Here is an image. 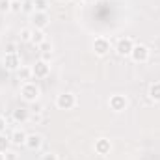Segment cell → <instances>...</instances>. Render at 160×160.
I'll use <instances>...</instances> for the list:
<instances>
[{"label": "cell", "instance_id": "obj_1", "mask_svg": "<svg viewBox=\"0 0 160 160\" xmlns=\"http://www.w3.org/2000/svg\"><path fill=\"white\" fill-rule=\"evenodd\" d=\"M39 95H41V88L34 82V80L21 84V97H22V101H26V102H36V101L39 99Z\"/></svg>", "mask_w": 160, "mask_h": 160}, {"label": "cell", "instance_id": "obj_2", "mask_svg": "<svg viewBox=\"0 0 160 160\" xmlns=\"http://www.w3.org/2000/svg\"><path fill=\"white\" fill-rule=\"evenodd\" d=\"M134 63H147L149 62V58H151V50H149V47L147 45H142V43H134V47H132V52H130V56H128Z\"/></svg>", "mask_w": 160, "mask_h": 160}, {"label": "cell", "instance_id": "obj_3", "mask_svg": "<svg viewBox=\"0 0 160 160\" xmlns=\"http://www.w3.org/2000/svg\"><path fill=\"white\" fill-rule=\"evenodd\" d=\"M77 106V95L71 91H63L56 97V108L58 110H73Z\"/></svg>", "mask_w": 160, "mask_h": 160}, {"label": "cell", "instance_id": "obj_4", "mask_svg": "<svg viewBox=\"0 0 160 160\" xmlns=\"http://www.w3.org/2000/svg\"><path fill=\"white\" fill-rule=\"evenodd\" d=\"M91 48H93V54H95V56L102 58V56H106V54L110 52L112 45H110V41L106 39V38L99 36V38H95V39H93V43H91Z\"/></svg>", "mask_w": 160, "mask_h": 160}, {"label": "cell", "instance_id": "obj_5", "mask_svg": "<svg viewBox=\"0 0 160 160\" xmlns=\"http://www.w3.org/2000/svg\"><path fill=\"white\" fill-rule=\"evenodd\" d=\"M108 106H110L112 112L121 114V112L127 110V106H128V99H127L125 95H121V93H116V95H112V97L108 99Z\"/></svg>", "mask_w": 160, "mask_h": 160}, {"label": "cell", "instance_id": "obj_6", "mask_svg": "<svg viewBox=\"0 0 160 160\" xmlns=\"http://www.w3.org/2000/svg\"><path fill=\"white\" fill-rule=\"evenodd\" d=\"M132 47H134V41L130 39V38H119V39L116 41L114 50H116V54L121 56V58H128L130 52H132Z\"/></svg>", "mask_w": 160, "mask_h": 160}, {"label": "cell", "instance_id": "obj_7", "mask_svg": "<svg viewBox=\"0 0 160 160\" xmlns=\"http://www.w3.org/2000/svg\"><path fill=\"white\" fill-rule=\"evenodd\" d=\"M32 24H34V28H38V30H45V28L50 24L48 11H34V13H32Z\"/></svg>", "mask_w": 160, "mask_h": 160}, {"label": "cell", "instance_id": "obj_8", "mask_svg": "<svg viewBox=\"0 0 160 160\" xmlns=\"http://www.w3.org/2000/svg\"><path fill=\"white\" fill-rule=\"evenodd\" d=\"M48 73H50V65H48V62H45V60H41V58L32 65V75H34V78H47Z\"/></svg>", "mask_w": 160, "mask_h": 160}, {"label": "cell", "instance_id": "obj_9", "mask_svg": "<svg viewBox=\"0 0 160 160\" xmlns=\"http://www.w3.org/2000/svg\"><path fill=\"white\" fill-rule=\"evenodd\" d=\"M93 149H95L97 155L106 157V155H110V151H112V142H110L108 138H99V140H95Z\"/></svg>", "mask_w": 160, "mask_h": 160}, {"label": "cell", "instance_id": "obj_10", "mask_svg": "<svg viewBox=\"0 0 160 160\" xmlns=\"http://www.w3.org/2000/svg\"><path fill=\"white\" fill-rule=\"evenodd\" d=\"M24 147H26L28 151H39L41 147H43V136L38 134V132L28 134V138H26V142H24Z\"/></svg>", "mask_w": 160, "mask_h": 160}, {"label": "cell", "instance_id": "obj_11", "mask_svg": "<svg viewBox=\"0 0 160 160\" xmlns=\"http://www.w3.org/2000/svg\"><path fill=\"white\" fill-rule=\"evenodd\" d=\"M4 67L8 69V71H17L19 67H21V58H19V54L15 52V54H4Z\"/></svg>", "mask_w": 160, "mask_h": 160}, {"label": "cell", "instance_id": "obj_12", "mask_svg": "<svg viewBox=\"0 0 160 160\" xmlns=\"http://www.w3.org/2000/svg\"><path fill=\"white\" fill-rule=\"evenodd\" d=\"M26 138H28V134L22 130V128H15L11 134H9V140H11V145H15V147H21V145H24V142H26Z\"/></svg>", "mask_w": 160, "mask_h": 160}, {"label": "cell", "instance_id": "obj_13", "mask_svg": "<svg viewBox=\"0 0 160 160\" xmlns=\"http://www.w3.org/2000/svg\"><path fill=\"white\" fill-rule=\"evenodd\" d=\"M15 73H17V80H21V84L30 82V80L34 78V75H32V67H24V65H21Z\"/></svg>", "mask_w": 160, "mask_h": 160}, {"label": "cell", "instance_id": "obj_14", "mask_svg": "<svg viewBox=\"0 0 160 160\" xmlns=\"http://www.w3.org/2000/svg\"><path fill=\"white\" fill-rule=\"evenodd\" d=\"M13 121L17 123V125H22V123H26V121L30 119V112L26 110V108H17V110H13Z\"/></svg>", "mask_w": 160, "mask_h": 160}, {"label": "cell", "instance_id": "obj_15", "mask_svg": "<svg viewBox=\"0 0 160 160\" xmlns=\"http://www.w3.org/2000/svg\"><path fill=\"white\" fill-rule=\"evenodd\" d=\"M38 50H39L41 60H45V62H50V58H52V43H48V41L41 43L39 47H38Z\"/></svg>", "mask_w": 160, "mask_h": 160}, {"label": "cell", "instance_id": "obj_16", "mask_svg": "<svg viewBox=\"0 0 160 160\" xmlns=\"http://www.w3.org/2000/svg\"><path fill=\"white\" fill-rule=\"evenodd\" d=\"M147 95H149V99H151L153 102H160V82H153V84L149 86Z\"/></svg>", "mask_w": 160, "mask_h": 160}, {"label": "cell", "instance_id": "obj_17", "mask_svg": "<svg viewBox=\"0 0 160 160\" xmlns=\"http://www.w3.org/2000/svg\"><path fill=\"white\" fill-rule=\"evenodd\" d=\"M47 38H45V32L43 30H38V28H32V45L39 47L41 43H45Z\"/></svg>", "mask_w": 160, "mask_h": 160}, {"label": "cell", "instance_id": "obj_18", "mask_svg": "<svg viewBox=\"0 0 160 160\" xmlns=\"http://www.w3.org/2000/svg\"><path fill=\"white\" fill-rule=\"evenodd\" d=\"M9 147H11V140H9V136L0 134V155H6V153L9 151Z\"/></svg>", "mask_w": 160, "mask_h": 160}, {"label": "cell", "instance_id": "obj_19", "mask_svg": "<svg viewBox=\"0 0 160 160\" xmlns=\"http://www.w3.org/2000/svg\"><path fill=\"white\" fill-rule=\"evenodd\" d=\"M48 0H32V9L34 11H48Z\"/></svg>", "mask_w": 160, "mask_h": 160}, {"label": "cell", "instance_id": "obj_20", "mask_svg": "<svg viewBox=\"0 0 160 160\" xmlns=\"http://www.w3.org/2000/svg\"><path fill=\"white\" fill-rule=\"evenodd\" d=\"M19 38L22 43H32V28H22L19 32Z\"/></svg>", "mask_w": 160, "mask_h": 160}, {"label": "cell", "instance_id": "obj_21", "mask_svg": "<svg viewBox=\"0 0 160 160\" xmlns=\"http://www.w3.org/2000/svg\"><path fill=\"white\" fill-rule=\"evenodd\" d=\"M11 11V0H0V13Z\"/></svg>", "mask_w": 160, "mask_h": 160}, {"label": "cell", "instance_id": "obj_22", "mask_svg": "<svg viewBox=\"0 0 160 160\" xmlns=\"http://www.w3.org/2000/svg\"><path fill=\"white\" fill-rule=\"evenodd\" d=\"M22 4H24V0H15V2H11V11H13V13H19V11L22 9Z\"/></svg>", "mask_w": 160, "mask_h": 160}, {"label": "cell", "instance_id": "obj_23", "mask_svg": "<svg viewBox=\"0 0 160 160\" xmlns=\"http://www.w3.org/2000/svg\"><path fill=\"white\" fill-rule=\"evenodd\" d=\"M41 160H58V155L52 153V151H47V153L41 155Z\"/></svg>", "mask_w": 160, "mask_h": 160}, {"label": "cell", "instance_id": "obj_24", "mask_svg": "<svg viewBox=\"0 0 160 160\" xmlns=\"http://www.w3.org/2000/svg\"><path fill=\"white\" fill-rule=\"evenodd\" d=\"M17 52V45L15 43H8L6 45V54H15Z\"/></svg>", "mask_w": 160, "mask_h": 160}, {"label": "cell", "instance_id": "obj_25", "mask_svg": "<svg viewBox=\"0 0 160 160\" xmlns=\"http://www.w3.org/2000/svg\"><path fill=\"white\" fill-rule=\"evenodd\" d=\"M4 160H19V155H17L15 151H8V153L4 155Z\"/></svg>", "mask_w": 160, "mask_h": 160}, {"label": "cell", "instance_id": "obj_26", "mask_svg": "<svg viewBox=\"0 0 160 160\" xmlns=\"http://www.w3.org/2000/svg\"><path fill=\"white\" fill-rule=\"evenodd\" d=\"M6 127H8V121H6V118L0 114V134H4V132H6Z\"/></svg>", "mask_w": 160, "mask_h": 160}, {"label": "cell", "instance_id": "obj_27", "mask_svg": "<svg viewBox=\"0 0 160 160\" xmlns=\"http://www.w3.org/2000/svg\"><path fill=\"white\" fill-rule=\"evenodd\" d=\"M82 2H84V4H95L97 0H82Z\"/></svg>", "mask_w": 160, "mask_h": 160}, {"label": "cell", "instance_id": "obj_28", "mask_svg": "<svg viewBox=\"0 0 160 160\" xmlns=\"http://www.w3.org/2000/svg\"><path fill=\"white\" fill-rule=\"evenodd\" d=\"M60 2H71V0H60Z\"/></svg>", "mask_w": 160, "mask_h": 160}, {"label": "cell", "instance_id": "obj_29", "mask_svg": "<svg viewBox=\"0 0 160 160\" xmlns=\"http://www.w3.org/2000/svg\"><path fill=\"white\" fill-rule=\"evenodd\" d=\"M11 2H15V0H11Z\"/></svg>", "mask_w": 160, "mask_h": 160}]
</instances>
